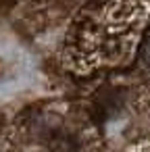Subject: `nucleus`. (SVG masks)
Returning <instances> with one entry per match:
<instances>
[{"label": "nucleus", "mask_w": 150, "mask_h": 152, "mask_svg": "<svg viewBox=\"0 0 150 152\" xmlns=\"http://www.w3.org/2000/svg\"><path fill=\"white\" fill-rule=\"evenodd\" d=\"M142 61H144L146 67H150V38L146 40V44H144V48H142Z\"/></svg>", "instance_id": "nucleus-1"}]
</instances>
